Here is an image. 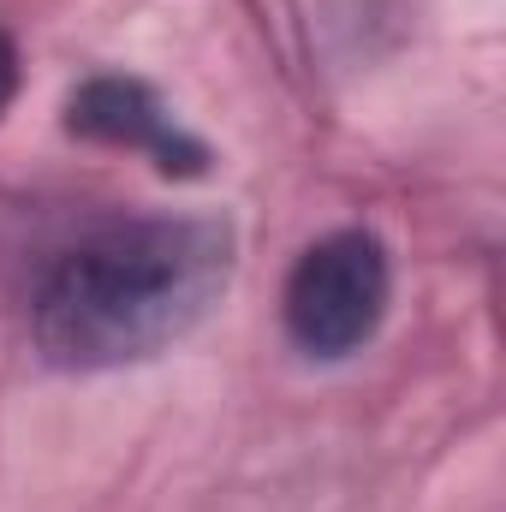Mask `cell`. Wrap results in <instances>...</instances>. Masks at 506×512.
Here are the masks:
<instances>
[{
    "instance_id": "obj_1",
    "label": "cell",
    "mask_w": 506,
    "mask_h": 512,
    "mask_svg": "<svg viewBox=\"0 0 506 512\" xmlns=\"http://www.w3.org/2000/svg\"><path fill=\"white\" fill-rule=\"evenodd\" d=\"M233 280L221 215H131L48 262L30 328L60 370H120L185 340Z\"/></svg>"
},
{
    "instance_id": "obj_2",
    "label": "cell",
    "mask_w": 506,
    "mask_h": 512,
    "mask_svg": "<svg viewBox=\"0 0 506 512\" xmlns=\"http://www.w3.org/2000/svg\"><path fill=\"white\" fill-rule=\"evenodd\" d=\"M387 298H393L387 245L370 227H340L298 251L280 292V322L304 358H352L364 340H376Z\"/></svg>"
},
{
    "instance_id": "obj_3",
    "label": "cell",
    "mask_w": 506,
    "mask_h": 512,
    "mask_svg": "<svg viewBox=\"0 0 506 512\" xmlns=\"http://www.w3.org/2000/svg\"><path fill=\"white\" fill-rule=\"evenodd\" d=\"M66 131L90 137V143H108V149H137L173 179L209 173V143L185 126L143 78H126V72L84 78L66 96Z\"/></svg>"
},
{
    "instance_id": "obj_4",
    "label": "cell",
    "mask_w": 506,
    "mask_h": 512,
    "mask_svg": "<svg viewBox=\"0 0 506 512\" xmlns=\"http://www.w3.org/2000/svg\"><path fill=\"white\" fill-rule=\"evenodd\" d=\"M12 96H18V48H12V36L0 30V114L12 108Z\"/></svg>"
}]
</instances>
